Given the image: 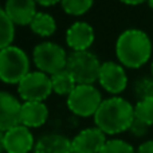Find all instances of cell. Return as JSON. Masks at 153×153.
Wrapping results in <instances>:
<instances>
[{"instance_id": "e0dca14e", "label": "cell", "mask_w": 153, "mask_h": 153, "mask_svg": "<svg viewBox=\"0 0 153 153\" xmlns=\"http://www.w3.org/2000/svg\"><path fill=\"white\" fill-rule=\"evenodd\" d=\"M51 76V85H53V91L56 93L58 95H69L78 83L75 82L74 76L67 69L61 70L55 73Z\"/></svg>"}, {"instance_id": "3957f363", "label": "cell", "mask_w": 153, "mask_h": 153, "mask_svg": "<svg viewBox=\"0 0 153 153\" xmlns=\"http://www.w3.org/2000/svg\"><path fill=\"white\" fill-rule=\"evenodd\" d=\"M28 73L30 59L24 50L12 45L0 50V81L8 85H19Z\"/></svg>"}, {"instance_id": "7a4b0ae2", "label": "cell", "mask_w": 153, "mask_h": 153, "mask_svg": "<svg viewBox=\"0 0 153 153\" xmlns=\"http://www.w3.org/2000/svg\"><path fill=\"white\" fill-rule=\"evenodd\" d=\"M116 55L125 67L138 69L144 66L152 56L151 38L143 30H125L116 42Z\"/></svg>"}, {"instance_id": "603a6c76", "label": "cell", "mask_w": 153, "mask_h": 153, "mask_svg": "<svg viewBox=\"0 0 153 153\" xmlns=\"http://www.w3.org/2000/svg\"><path fill=\"white\" fill-rule=\"evenodd\" d=\"M148 129H149V125H146L145 122L140 121L138 118L134 117V120H133L132 125H130V128H129V132L132 133L134 137H143V136H145L146 133H148Z\"/></svg>"}, {"instance_id": "4316f807", "label": "cell", "mask_w": 153, "mask_h": 153, "mask_svg": "<svg viewBox=\"0 0 153 153\" xmlns=\"http://www.w3.org/2000/svg\"><path fill=\"white\" fill-rule=\"evenodd\" d=\"M4 152V132L0 130V153Z\"/></svg>"}, {"instance_id": "ba28073f", "label": "cell", "mask_w": 153, "mask_h": 153, "mask_svg": "<svg viewBox=\"0 0 153 153\" xmlns=\"http://www.w3.org/2000/svg\"><path fill=\"white\" fill-rule=\"evenodd\" d=\"M98 82L110 94H121L128 86V76L124 66L111 61L103 62L101 65Z\"/></svg>"}, {"instance_id": "d6986e66", "label": "cell", "mask_w": 153, "mask_h": 153, "mask_svg": "<svg viewBox=\"0 0 153 153\" xmlns=\"http://www.w3.org/2000/svg\"><path fill=\"white\" fill-rule=\"evenodd\" d=\"M134 117L146 125H153V97L138 100L134 106Z\"/></svg>"}, {"instance_id": "30bf717a", "label": "cell", "mask_w": 153, "mask_h": 153, "mask_svg": "<svg viewBox=\"0 0 153 153\" xmlns=\"http://www.w3.org/2000/svg\"><path fill=\"white\" fill-rule=\"evenodd\" d=\"M106 141V134L100 128H86L71 140L73 153H100Z\"/></svg>"}, {"instance_id": "7402d4cb", "label": "cell", "mask_w": 153, "mask_h": 153, "mask_svg": "<svg viewBox=\"0 0 153 153\" xmlns=\"http://www.w3.org/2000/svg\"><path fill=\"white\" fill-rule=\"evenodd\" d=\"M134 94L138 100L153 97V78H141L134 83Z\"/></svg>"}, {"instance_id": "83f0119b", "label": "cell", "mask_w": 153, "mask_h": 153, "mask_svg": "<svg viewBox=\"0 0 153 153\" xmlns=\"http://www.w3.org/2000/svg\"><path fill=\"white\" fill-rule=\"evenodd\" d=\"M148 5L153 10V0H148Z\"/></svg>"}, {"instance_id": "9c48e42d", "label": "cell", "mask_w": 153, "mask_h": 153, "mask_svg": "<svg viewBox=\"0 0 153 153\" xmlns=\"http://www.w3.org/2000/svg\"><path fill=\"white\" fill-rule=\"evenodd\" d=\"M35 140L30 128L19 124L4 132L5 153H30L34 151Z\"/></svg>"}, {"instance_id": "8992f818", "label": "cell", "mask_w": 153, "mask_h": 153, "mask_svg": "<svg viewBox=\"0 0 153 153\" xmlns=\"http://www.w3.org/2000/svg\"><path fill=\"white\" fill-rule=\"evenodd\" d=\"M102 95L94 85H76L67 95V108L79 117H91L102 103Z\"/></svg>"}, {"instance_id": "9a60e30c", "label": "cell", "mask_w": 153, "mask_h": 153, "mask_svg": "<svg viewBox=\"0 0 153 153\" xmlns=\"http://www.w3.org/2000/svg\"><path fill=\"white\" fill-rule=\"evenodd\" d=\"M34 153H73L71 140L59 133L45 134L35 143Z\"/></svg>"}, {"instance_id": "5bb4252c", "label": "cell", "mask_w": 153, "mask_h": 153, "mask_svg": "<svg viewBox=\"0 0 153 153\" xmlns=\"http://www.w3.org/2000/svg\"><path fill=\"white\" fill-rule=\"evenodd\" d=\"M48 118V108L40 101H27L22 103L20 124L27 128H39Z\"/></svg>"}, {"instance_id": "6da1fadb", "label": "cell", "mask_w": 153, "mask_h": 153, "mask_svg": "<svg viewBox=\"0 0 153 153\" xmlns=\"http://www.w3.org/2000/svg\"><path fill=\"white\" fill-rule=\"evenodd\" d=\"M134 120V106L121 97H110L103 100L94 114L95 126L105 134L114 136L129 130Z\"/></svg>"}, {"instance_id": "d4e9b609", "label": "cell", "mask_w": 153, "mask_h": 153, "mask_svg": "<svg viewBox=\"0 0 153 153\" xmlns=\"http://www.w3.org/2000/svg\"><path fill=\"white\" fill-rule=\"evenodd\" d=\"M36 4L42 5V7H51V5H55L58 3H61L62 0H35Z\"/></svg>"}, {"instance_id": "4fadbf2b", "label": "cell", "mask_w": 153, "mask_h": 153, "mask_svg": "<svg viewBox=\"0 0 153 153\" xmlns=\"http://www.w3.org/2000/svg\"><path fill=\"white\" fill-rule=\"evenodd\" d=\"M4 10L15 26H30L36 15L35 0H5Z\"/></svg>"}, {"instance_id": "5b68a950", "label": "cell", "mask_w": 153, "mask_h": 153, "mask_svg": "<svg viewBox=\"0 0 153 153\" xmlns=\"http://www.w3.org/2000/svg\"><path fill=\"white\" fill-rule=\"evenodd\" d=\"M67 56L65 48L54 42H42L35 46L32 51V59L36 69L48 75L66 69Z\"/></svg>"}, {"instance_id": "52a82bcc", "label": "cell", "mask_w": 153, "mask_h": 153, "mask_svg": "<svg viewBox=\"0 0 153 153\" xmlns=\"http://www.w3.org/2000/svg\"><path fill=\"white\" fill-rule=\"evenodd\" d=\"M18 93L20 98L27 101H40L47 100L53 93L51 76L42 71H30L18 85Z\"/></svg>"}, {"instance_id": "f1b7e54d", "label": "cell", "mask_w": 153, "mask_h": 153, "mask_svg": "<svg viewBox=\"0 0 153 153\" xmlns=\"http://www.w3.org/2000/svg\"><path fill=\"white\" fill-rule=\"evenodd\" d=\"M152 76H153V62H152Z\"/></svg>"}, {"instance_id": "44dd1931", "label": "cell", "mask_w": 153, "mask_h": 153, "mask_svg": "<svg viewBox=\"0 0 153 153\" xmlns=\"http://www.w3.org/2000/svg\"><path fill=\"white\" fill-rule=\"evenodd\" d=\"M100 153H136V149L126 141L113 138L106 141Z\"/></svg>"}, {"instance_id": "484cf974", "label": "cell", "mask_w": 153, "mask_h": 153, "mask_svg": "<svg viewBox=\"0 0 153 153\" xmlns=\"http://www.w3.org/2000/svg\"><path fill=\"white\" fill-rule=\"evenodd\" d=\"M120 1L128 5H138V4H143V3L148 1V0H120Z\"/></svg>"}, {"instance_id": "2e32d148", "label": "cell", "mask_w": 153, "mask_h": 153, "mask_svg": "<svg viewBox=\"0 0 153 153\" xmlns=\"http://www.w3.org/2000/svg\"><path fill=\"white\" fill-rule=\"evenodd\" d=\"M30 28L34 34L39 35V36L47 38L54 35V32L56 31V23L55 19L46 12H36V15L34 16V19L30 23Z\"/></svg>"}, {"instance_id": "8fae6325", "label": "cell", "mask_w": 153, "mask_h": 153, "mask_svg": "<svg viewBox=\"0 0 153 153\" xmlns=\"http://www.w3.org/2000/svg\"><path fill=\"white\" fill-rule=\"evenodd\" d=\"M22 103L8 91H0V130L8 129L20 124Z\"/></svg>"}, {"instance_id": "7c38bea8", "label": "cell", "mask_w": 153, "mask_h": 153, "mask_svg": "<svg viewBox=\"0 0 153 153\" xmlns=\"http://www.w3.org/2000/svg\"><path fill=\"white\" fill-rule=\"evenodd\" d=\"M94 39V30L86 22H75L66 31V43L73 51L89 50Z\"/></svg>"}, {"instance_id": "ffe728a7", "label": "cell", "mask_w": 153, "mask_h": 153, "mask_svg": "<svg viewBox=\"0 0 153 153\" xmlns=\"http://www.w3.org/2000/svg\"><path fill=\"white\" fill-rule=\"evenodd\" d=\"M62 8L71 16L85 15L94 4V0H62Z\"/></svg>"}, {"instance_id": "cb8c5ba5", "label": "cell", "mask_w": 153, "mask_h": 153, "mask_svg": "<svg viewBox=\"0 0 153 153\" xmlns=\"http://www.w3.org/2000/svg\"><path fill=\"white\" fill-rule=\"evenodd\" d=\"M136 153H153V140H148L143 143L137 148Z\"/></svg>"}, {"instance_id": "ac0fdd59", "label": "cell", "mask_w": 153, "mask_h": 153, "mask_svg": "<svg viewBox=\"0 0 153 153\" xmlns=\"http://www.w3.org/2000/svg\"><path fill=\"white\" fill-rule=\"evenodd\" d=\"M15 38V24L7 15L4 8L0 7V50L12 45Z\"/></svg>"}, {"instance_id": "277c9868", "label": "cell", "mask_w": 153, "mask_h": 153, "mask_svg": "<svg viewBox=\"0 0 153 153\" xmlns=\"http://www.w3.org/2000/svg\"><path fill=\"white\" fill-rule=\"evenodd\" d=\"M101 65L98 56L91 51H73L67 56L66 69L78 85H93L98 81Z\"/></svg>"}]
</instances>
